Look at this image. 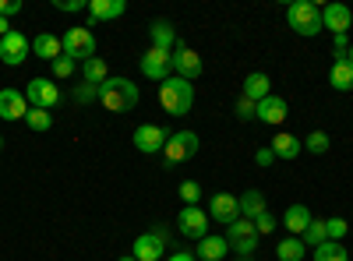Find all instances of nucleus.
I'll return each mask as SVG.
<instances>
[{
    "instance_id": "nucleus-1",
    "label": "nucleus",
    "mask_w": 353,
    "mask_h": 261,
    "mask_svg": "<svg viewBox=\"0 0 353 261\" xmlns=\"http://www.w3.org/2000/svg\"><path fill=\"white\" fill-rule=\"evenodd\" d=\"M103 109L110 113H128L138 106V85L131 78H106L99 85V99H96Z\"/></svg>"
},
{
    "instance_id": "nucleus-2",
    "label": "nucleus",
    "mask_w": 353,
    "mask_h": 261,
    "mask_svg": "<svg viewBox=\"0 0 353 261\" xmlns=\"http://www.w3.org/2000/svg\"><path fill=\"white\" fill-rule=\"evenodd\" d=\"M159 103H163L166 113H173V117H184V113L194 106V85L184 81V78H176V74H170L159 85Z\"/></svg>"
},
{
    "instance_id": "nucleus-3",
    "label": "nucleus",
    "mask_w": 353,
    "mask_h": 261,
    "mask_svg": "<svg viewBox=\"0 0 353 261\" xmlns=\"http://www.w3.org/2000/svg\"><path fill=\"white\" fill-rule=\"evenodd\" d=\"M286 21L297 36H318L321 32V8L311 4V0H293L286 11Z\"/></svg>"
},
{
    "instance_id": "nucleus-4",
    "label": "nucleus",
    "mask_w": 353,
    "mask_h": 261,
    "mask_svg": "<svg viewBox=\"0 0 353 261\" xmlns=\"http://www.w3.org/2000/svg\"><path fill=\"white\" fill-rule=\"evenodd\" d=\"M64 56H71V61H92L96 56V36H92V28H85V25H74L64 32Z\"/></svg>"
},
{
    "instance_id": "nucleus-5",
    "label": "nucleus",
    "mask_w": 353,
    "mask_h": 261,
    "mask_svg": "<svg viewBox=\"0 0 353 261\" xmlns=\"http://www.w3.org/2000/svg\"><path fill=\"white\" fill-rule=\"evenodd\" d=\"M226 240H230V247L237 251L241 258H251L254 254V247H258V229H254V219H237L233 226H226Z\"/></svg>"
},
{
    "instance_id": "nucleus-6",
    "label": "nucleus",
    "mask_w": 353,
    "mask_h": 261,
    "mask_svg": "<svg viewBox=\"0 0 353 261\" xmlns=\"http://www.w3.org/2000/svg\"><path fill=\"white\" fill-rule=\"evenodd\" d=\"M198 134L194 131H176V134H170V141H166V149H163V159H166V166H176V163H188L194 152H198Z\"/></svg>"
},
{
    "instance_id": "nucleus-7",
    "label": "nucleus",
    "mask_w": 353,
    "mask_h": 261,
    "mask_svg": "<svg viewBox=\"0 0 353 261\" xmlns=\"http://www.w3.org/2000/svg\"><path fill=\"white\" fill-rule=\"evenodd\" d=\"M28 56H32V39L11 28V32L0 39V61H4L8 67H21Z\"/></svg>"
},
{
    "instance_id": "nucleus-8",
    "label": "nucleus",
    "mask_w": 353,
    "mask_h": 261,
    "mask_svg": "<svg viewBox=\"0 0 353 261\" xmlns=\"http://www.w3.org/2000/svg\"><path fill=\"white\" fill-rule=\"evenodd\" d=\"M134 149L141 152V156H156V152H163L166 149V141H170V131L166 127H159V124H141L138 131H134Z\"/></svg>"
},
{
    "instance_id": "nucleus-9",
    "label": "nucleus",
    "mask_w": 353,
    "mask_h": 261,
    "mask_svg": "<svg viewBox=\"0 0 353 261\" xmlns=\"http://www.w3.org/2000/svg\"><path fill=\"white\" fill-rule=\"evenodd\" d=\"M141 74L152 78V81H166V78L173 74V53L149 46V53L141 56Z\"/></svg>"
},
{
    "instance_id": "nucleus-10",
    "label": "nucleus",
    "mask_w": 353,
    "mask_h": 261,
    "mask_svg": "<svg viewBox=\"0 0 353 261\" xmlns=\"http://www.w3.org/2000/svg\"><path fill=\"white\" fill-rule=\"evenodd\" d=\"M209 219L223 222V226H233L241 219V198H233L230 191H219L209 198Z\"/></svg>"
},
{
    "instance_id": "nucleus-11",
    "label": "nucleus",
    "mask_w": 353,
    "mask_h": 261,
    "mask_svg": "<svg viewBox=\"0 0 353 261\" xmlns=\"http://www.w3.org/2000/svg\"><path fill=\"white\" fill-rule=\"evenodd\" d=\"M25 99L28 106H39V109H53L57 103H61V89L50 81V78H32L25 89Z\"/></svg>"
},
{
    "instance_id": "nucleus-12",
    "label": "nucleus",
    "mask_w": 353,
    "mask_h": 261,
    "mask_svg": "<svg viewBox=\"0 0 353 261\" xmlns=\"http://www.w3.org/2000/svg\"><path fill=\"white\" fill-rule=\"evenodd\" d=\"M173 71H176V78H184V81H194L201 74V56L191 46H184L181 39H176V46H173Z\"/></svg>"
},
{
    "instance_id": "nucleus-13",
    "label": "nucleus",
    "mask_w": 353,
    "mask_h": 261,
    "mask_svg": "<svg viewBox=\"0 0 353 261\" xmlns=\"http://www.w3.org/2000/svg\"><path fill=\"white\" fill-rule=\"evenodd\" d=\"M176 226H181V233H184V237H191V240L209 237V216H205L198 205H188L181 216H176Z\"/></svg>"
},
{
    "instance_id": "nucleus-14",
    "label": "nucleus",
    "mask_w": 353,
    "mask_h": 261,
    "mask_svg": "<svg viewBox=\"0 0 353 261\" xmlns=\"http://www.w3.org/2000/svg\"><path fill=\"white\" fill-rule=\"evenodd\" d=\"M353 14L346 4H325L321 8V28H329L332 36H346V28H350Z\"/></svg>"
},
{
    "instance_id": "nucleus-15",
    "label": "nucleus",
    "mask_w": 353,
    "mask_h": 261,
    "mask_svg": "<svg viewBox=\"0 0 353 261\" xmlns=\"http://www.w3.org/2000/svg\"><path fill=\"white\" fill-rule=\"evenodd\" d=\"M25 113H28L25 92H14V89L0 92V117H4V121H25Z\"/></svg>"
},
{
    "instance_id": "nucleus-16",
    "label": "nucleus",
    "mask_w": 353,
    "mask_h": 261,
    "mask_svg": "<svg viewBox=\"0 0 353 261\" xmlns=\"http://www.w3.org/2000/svg\"><path fill=\"white\" fill-rule=\"evenodd\" d=\"M163 251H166V240L149 229V233H141V237L134 240V251H131V254H134L138 261H159Z\"/></svg>"
},
{
    "instance_id": "nucleus-17",
    "label": "nucleus",
    "mask_w": 353,
    "mask_h": 261,
    "mask_svg": "<svg viewBox=\"0 0 353 261\" xmlns=\"http://www.w3.org/2000/svg\"><path fill=\"white\" fill-rule=\"evenodd\" d=\"M286 113H290L286 99H283V96H269V99H261V103H258L254 121H261V124H283V121H286Z\"/></svg>"
},
{
    "instance_id": "nucleus-18",
    "label": "nucleus",
    "mask_w": 353,
    "mask_h": 261,
    "mask_svg": "<svg viewBox=\"0 0 353 261\" xmlns=\"http://www.w3.org/2000/svg\"><path fill=\"white\" fill-rule=\"evenodd\" d=\"M329 85L336 92H350L353 89V64L346 61V56H336L332 67H329Z\"/></svg>"
},
{
    "instance_id": "nucleus-19",
    "label": "nucleus",
    "mask_w": 353,
    "mask_h": 261,
    "mask_svg": "<svg viewBox=\"0 0 353 261\" xmlns=\"http://www.w3.org/2000/svg\"><path fill=\"white\" fill-rule=\"evenodd\" d=\"M198 258H205V261H226V254H230V240L226 237H201L198 240V251H194Z\"/></svg>"
},
{
    "instance_id": "nucleus-20",
    "label": "nucleus",
    "mask_w": 353,
    "mask_h": 261,
    "mask_svg": "<svg viewBox=\"0 0 353 261\" xmlns=\"http://www.w3.org/2000/svg\"><path fill=\"white\" fill-rule=\"evenodd\" d=\"M272 81H269V74H261V71H254V74H248L244 78V99H251V103H261V99H269L272 92Z\"/></svg>"
},
{
    "instance_id": "nucleus-21",
    "label": "nucleus",
    "mask_w": 353,
    "mask_h": 261,
    "mask_svg": "<svg viewBox=\"0 0 353 261\" xmlns=\"http://www.w3.org/2000/svg\"><path fill=\"white\" fill-rule=\"evenodd\" d=\"M32 53L39 56V61H57V56H64V43L61 39H57L53 32H43V36H36L32 39Z\"/></svg>"
},
{
    "instance_id": "nucleus-22",
    "label": "nucleus",
    "mask_w": 353,
    "mask_h": 261,
    "mask_svg": "<svg viewBox=\"0 0 353 261\" xmlns=\"http://www.w3.org/2000/svg\"><path fill=\"white\" fill-rule=\"evenodd\" d=\"M128 11L124 0H92L88 4V18L92 21H113V18H121Z\"/></svg>"
},
{
    "instance_id": "nucleus-23",
    "label": "nucleus",
    "mask_w": 353,
    "mask_h": 261,
    "mask_svg": "<svg viewBox=\"0 0 353 261\" xmlns=\"http://www.w3.org/2000/svg\"><path fill=\"white\" fill-rule=\"evenodd\" d=\"M269 149L276 152V159H286V163H290V159H297V156L304 152V141L293 138V134H276Z\"/></svg>"
},
{
    "instance_id": "nucleus-24",
    "label": "nucleus",
    "mask_w": 353,
    "mask_h": 261,
    "mask_svg": "<svg viewBox=\"0 0 353 261\" xmlns=\"http://www.w3.org/2000/svg\"><path fill=\"white\" fill-rule=\"evenodd\" d=\"M307 222H311V209L307 205H290L286 216H283V226L290 229V237H301L307 229Z\"/></svg>"
},
{
    "instance_id": "nucleus-25",
    "label": "nucleus",
    "mask_w": 353,
    "mask_h": 261,
    "mask_svg": "<svg viewBox=\"0 0 353 261\" xmlns=\"http://www.w3.org/2000/svg\"><path fill=\"white\" fill-rule=\"evenodd\" d=\"M81 78H85V85H92V89H99V85L110 78V71H106V61H103V56H92V61H85V64H81Z\"/></svg>"
},
{
    "instance_id": "nucleus-26",
    "label": "nucleus",
    "mask_w": 353,
    "mask_h": 261,
    "mask_svg": "<svg viewBox=\"0 0 353 261\" xmlns=\"http://www.w3.org/2000/svg\"><path fill=\"white\" fill-rule=\"evenodd\" d=\"M152 46L156 50H170L173 53V46H176V28L170 25V21H152Z\"/></svg>"
},
{
    "instance_id": "nucleus-27",
    "label": "nucleus",
    "mask_w": 353,
    "mask_h": 261,
    "mask_svg": "<svg viewBox=\"0 0 353 261\" xmlns=\"http://www.w3.org/2000/svg\"><path fill=\"white\" fill-rule=\"evenodd\" d=\"M261 212H269L265 209V194L261 191H244L241 194V216L244 219H258Z\"/></svg>"
},
{
    "instance_id": "nucleus-28",
    "label": "nucleus",
    "mask_w": 353,
    "mask_h": 261,
    "mask_svg": "<svg viewBox=\"0 0 353 261\" xmlns=\"http://www.w3.org/2000/svg\"><path fill=\"white\" fill-rule=\"evenodd\" d=\"M304 240L301 237H286V240H279V247H276V258L279 261H304Z\"/></svg>"
},
{
    "instance_id": "nucleus-29",
    "label": "nucleus",
    "mask_w": 353,
    "mask_h": 261,
    "mask_svg": "<svg viewBox=\"0 0 353 261\" xmlns=\"http://www.w3.org/2000/svg\"><path fill=\"white\" fill-rule=\"evenodd\" d=\"M301 240H304V247H321L329 240V233H325V219H311L307 222V229L301 233Z\"/></svg>"
},
{
    "instance_id": "nucleus-30",
    "label": "nucleus",
    "mask_w": 353,
    "mask_h": 261,
    "mask_svg": "<svg viewBox=\"0 0 353 261\" xmlns=\"http://www.w3.org/2000/svg\"><path fill=\"white\" fill-rule=\"evenodd\" d=\"M314 261H350V254L339 240H325L321 247H314Z\"/></svg>"
},
{
    "instance_id": "nucleus-31",
    "label": "nucleus",
    "mask_w": 353,
    "mask_h": 261,
    "mask_svg": "<svg viewBox=\"0 0 353 261\" xmlns=\"http://www.w3.org/2000/svg\"><path fill=\"white\" fill-rule=\"evenodd\" d=\"M25 124L32 127V131H50V127H53V113H50V109H39V106H28Z\"/></svg>"
},
{
    "instance_id": "nucleus-32",
    "label": "nucleus",
    "mask_w": 353,
    "mask_h": 261,
    "mask_svg": "<svg viewBox=\"0 0 353 261\" xmlns=\"http://www.w3.org/2000/svg\"><path fill=\"white\" fill-rule=\"evenodd\" d=\"M304 149H307L311 156H325V152H329V134H325V131H311V134L304 138Z\"/></svg>"
},
{
    "instance_id": "nucleus-33",
    "label": "nucleus",
    "mask_w": 353,
    "mask_h": 261,
    "mask_svg": "<svg viewBox=\"0 0 353 261\" xmlns=\"http://www.w3.org/2000/svg\"><path fill=\"white\" fill-rule=\"evenodd\" d=\"M346 229H350V222H346L343 216L325 219V233H329V240H343V237H346Z\"/></svg>"
},
{
    "instance_id": "nucleus-34",
    "label": "nucleus",
    "mask_w": 353,
    "mask_h": 261,
    "mask_svg": "<svg viewBox=\"0 0 353 261\" xmlns=\"http://www.w3.org/2000/svg\"><path fill=\"white\" fill-rule=\"evenodd\" d=\"M78 71V61H71V56H57V61H53V74L57 78H71Z\"/></svg>"
},
{
    "instance_id": "nucleus-35",
    "label": "nucleus",
    "mask_w": 353,
    "mask_h": 261,
    "mask_svg": "<svg viewBox=\"0 0 353 261\" xmlns=\"http://www.w3.org/2000/svg\"><path fill=\"white\" fill-rule=\"evenodd\" d=\"M181 198H184V205H198L201 184H198V180H184V184H181Z\"/></svg>"
},
{
    "instance_id": "nucleus-36",
    "label": "nucleus",
    "mask_w": 353,
    "mask_h": 261,
    "mask_svg": "<svg viewBox=\"0 0 353 261\" xmlns=\"http://www.w3.org/2000/svg\"><path fill=\"white\" fill-rule=\"evenodd\" d=\"M276 226H279V222H276V216H272V212H261V216L254 219V229H258V237H269Z\"/></svg>"
},
{
    "instance_id": "nucleus-37",
    "label": "nucleus",
    "mask_w": 353,
    "mask_h": 261,
    "mask_svg": "<svg viewBox=\"0 0 353 261\" xmlns=\"http://www.w3.org/2000/svg\"><path fill=\"white\" fill-rule=\"evenodd\" d=\"M254 113H258V103H251V99H237V121H254Z\"/></svg>"
},
{
    "instance_id": "nucleus-38",
    "label": "nucleus",
    "mask_w": 353,
    "mask_h": 261,
    "mask_svg": "<svg viewBox=\"0 0 353 261\" xmlns=\"http://www.w3.org/2000/svg\"><path fill=\"white\" fill-rule=\"evenodd\" d=\"M74 99H78V103H92V99H99V89H92V85H81V89L74 92Z\"/></svg>"
},
{
    "instance_id": "nucleus-39",
    "label": "nucleus",
    "mask_w": 353,
    "mask_h": 261,
    "mask_svg": "<svg viewBox=\"0 0 353 261\" xmlns=\"http://www.w3.org/2000/svg\"><path fill=\"white\" fill-rule=\"evenodd\" d=\"M57 11H88L85 0H57Z\"/></svg>"
},
{
    "instance_id": "nucleus-40",
    "label": "nucleus",
    "mask_w": 353,
    "mask_h": 261,
    "mask_svg": "<svg viewBox=\"0 0 353 261\" xmlns=\"http://www.w3.org/2000/svg\"><path fill=\"white\" fill-rule=\"evenodd\" d=\"M21 11V0H0V18H11Z\"/></svg>"
},
{
    "instance_id": "nucleus-41",
    "label": "nucleus",
    "mask_w": 353,
    "mask_h": 261,
    "mask_svg": "<svg viewBox=\"0 0 353 261\" xmlns=\"http://www.w3.org/2000/svg\"><path fill=\"white\" fill-rule=\"evenodd\" d=\"M254 163H258V166H272V163H276V152H272V149H258V152H254Z\"/></svg>"
},
{
    "instance_id": "nucleus-42",
    "label": "nucleus",
    "mask_w": 353,
    "mask_h": 261,
    "mask_svg": "<svg viewBox=\"0 0 353 261\" xmlns=\"http://www.w3.org/2000/svg\"><path fill=\"white\" fill-rule=\"evenodd\" d=\"M166 261H198V254H194V251H176V254H170Z\"/></svg>"
},
{
    "instance_id": "nucleus-43",
    "label": "nucleus",
    "mask_w": 353,
    "mask_h": 261,
    "mask_svg": "<svg viewBox=\"0 0 353 261\" xmlns=\"http://www.w3.org/2000/svg\"><path fill=\"white\" fill-rule=\"evenodd\" d=\"M336 56H346V36H336Z\"/></svg>"
},
{
    "instance_id": "nucleus-44",
    "label": "nucleus",
    "mask_w": 353,
    "mask_h": 261,
    "mask_svg": "<svg viewBox=\"0 0 353 261\" xmlns=\"http://www.w3.org/2000/svg\"><path fill=\"white\" fill-rule=\"evenodd\" d=\"M8 32H11V25H8V18H0V39H4Z\"/></svg>"
},
{
    "instance_id": "nucleus-45",
    "label": "nucleus",
    "mask_w": 353,
    "mask_h": 261,
    "mask_svg": "<svg viewBox=\"0 0 353 261\" xmlns=\"http://www.w3.org/2000/svg\"><path fill=\"white\" fill-rule=\"evenodd\" d=\"M346 61H350V64H353V46H350V53H346Z\"/></svg>"
},
{
    "instance_id": "nucleus-46",
    "label": "nucleus",
    "mask_w": 353,
    "mask_h": 261,
    "mask_svg": "<svg viewBox=\"0 0 353 261\" xmlns=\"http://www.w3.org/2000/svg\"><path fill=\"white\" fill-rule=\"evenodd\" d=\"M121 261H138V258H134V254H128V258H121Z\"/></svg>"
},
{
    "instance_id": "nucleus-47",
    "label": "nucleus",
    "mask_w": 353,
    "mask_h": 261,
    "mask_svg": "<svg viewBox=\"0 0 353 261\" xmlns=\"http://www.w3.org/2000/svg\"><path fill=\"white\" fill-rule=\"evenodd\" d=\"M0 149H4V134H0Z\"/></svg>"
},
{
    "instance_id": "nucleus-48",
    "label": "nucleus",
    "mask_w": 353,
    "mask_h": 261,
    "mask_svg": "<svg viewBox=\"0 0 353 261\" xmlns=\"http://www.w3.org/2000/svg\"><path fill=\"white\" fill-rule=\"evenodd\" d=\"M241 261H251V258H241Z\"/></svg>"
}]
</instances>
